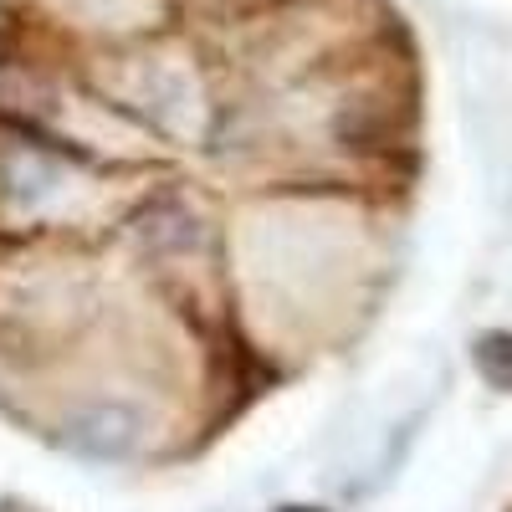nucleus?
<instances>
[{
    "mask_svg": "<svg viewBox=\"0 0 512 512\" xmlns=\"http://www.w3.org/2000/svg\"><path fill=\"white\" fill-rule=\"evenodd\" d=\"M128 441H134V420H128L123 410H93L88 420H82V446H88V451L113 456Z\"/></svg>",
    "mask_w": 512,
    "mask_h": 512,
    "instance_id": "obj_1",
    "label": "nucleus"
}]
</instances>
